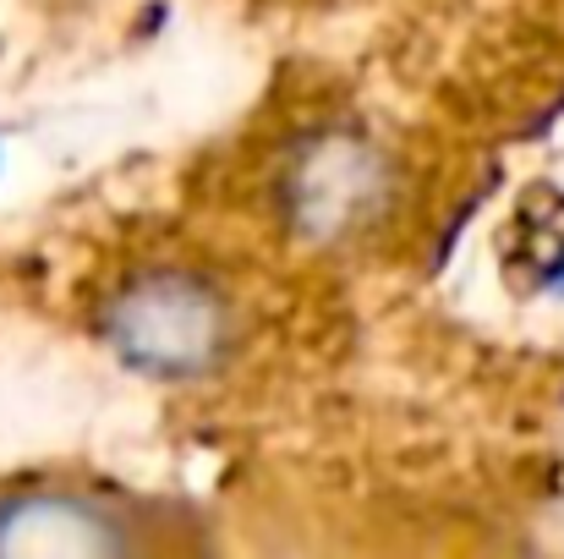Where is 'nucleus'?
<instances>
[{
	"mask_svg": "<svg viewBox=\"0 0 564 559\" xmlns=\"http://www.w3.org/2000/svg\"><path fill=\"white\" fill-rule=\"evenodd\" d=\"M99 341L143 378L197 384L230 368L247 341V302L208 258L154 252L127 264L94 302Z\"/></svg>",
	"mask_w": 564,
	"mask_h": 559,
	"instance_id": "obj_1",
	"label": "nucleus"
},
{
	"mask_svg": "<svg viewBox=\"0 0 564 559\" xmlns=\"http://www.w3.org/2000/svg\"><path fill=\"white\" fill-rule=\"evenodd\" d=\"M405 197L400 160L346 121L296 132L274 160V219L313 247H346L394 219Z\"/></svg>",
	"mask_w": 564,
	"mask_h": 559,
	"instance_id": "obj_2",
	"label": "nucleus"
},
{
	"mask_svg": "<svg viewBox=\"0 0 564 559\" xmlns=\"http://www.w3.org/2000/svg\"><path fill=\"white\" fill-rule=\"evenodd\" d=\"M182 544L187 527L176 510L116 488L33 483L0 494V555H160Z\"/></svg>",
	"mask_w": 564,
	"mask_h": 559,
	"instance_id": "obj_3",
	"label": "nucleus"
}]
</instances>
